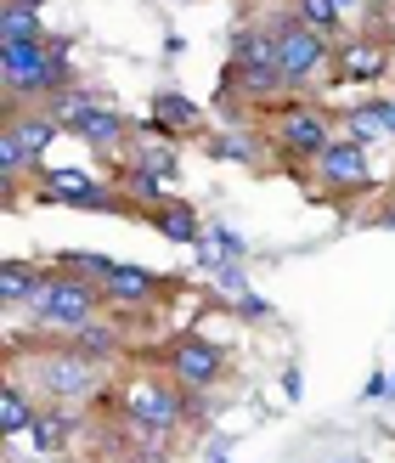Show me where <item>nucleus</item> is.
Here are the masks:
<instances>
[{
    "label": "nucleus",
    "mask_w": 395,
    "mask_h": 463,
    "mask_svg": "<svg viewBox=\"0 0 395 463\" xmlns=\"http://www.w3.org/2000/svg\"><path fill=\"white\" fill-rule=\"evenodd\" d=\"M0 85H6V108H40L45 97L80 85L74 45L68 40H6L0 45Z\"/></svg>",
    "instance_id": "obj_1"
},
{
    "label": "nucleus",
    "mask_w": 395,
    "mask_h": 463,
    "mask_svg": "<svg viewBox=\"0 0 395 463\" xmlns=\"http://www.w3.org/2000/svg\"><path fill=\"white\" fill-rule=\"evenodd\" d=\"M221 97L243 102V108H277V102L294 97L288 80H283V57H277L271 29H260V23L238 29L231 57H226V74H221Z\"/></svg>",
    "instance_id": "obj_2"
},
{
    "label": "nucleus",
    "mask_w": 395,
    "mask_h": 463,
    "mask_svg": "<svg viewBox=\"0 0 395 463\" xmlns=\"http://www.w3.org/2000/svg\"><path fill=\"white\" fill-rule=\"evenodd\" d=\"M108 299H102V283L85 271H68V266H45V277L34 283L29 306H23V317H29V328L45 334V339H62L68 328H80V322L102 317Z\"/></svg>",
    "instance_id": "obj_3"
},
{
    "label": "nucleus",
    "mask_w": 395,
    "mask_h": 463,
    "mask_svg": "<svg viewBox=\"0 0 395 463\" xmlns=\"http://www.w3.org/2000/svg\"><path fill=\"white\" fill-rule=\"evenodd\" d=\"M12 373H23V367H12ZM23 379L40 390V402H57V407H90V402H102L108 362L74 351L68 339H52V345H34L29 373H23Z\"/></svg>",
    "instance_id": "obj_4"
},
{
    "label": "nucleus",
    "mask_w": 395,
    "mask_h": 463,
    "mask_svg": "<svg viewBox=\"0 0 395 463\" xmlns=\"http://www.w3.org/2000/svg\"><path fill=\"white\" fill-rule=\"evenodd\" d=\"M334 136H339V113L322 108V102L288 97V102H277V113H271V153L283 158L288 170H311Z\"/></svg>",
    "instance_id": "obj_5"
},
{
    "label": "nucleus",
    "mask_w": 395,
    "mask_h": 463,
    "mask_svg": "<svg viewBox=\"0 0 395 463\" xmlns=\"http://www.w3.org/2000/svg\"><path fill=\"white\" fill-rule=\"evenodd\" d=\"M113 407H119L113 419H125V424H153V430H175V435H181V424H193V396L165 373V367L125 379Z\"/></svg>",
    "instance_id": "obj_6"
},
{
    "label": "nucleus",
    "mask_w": 395,
    "mask_h": 463,
    "mask_svg": "<svg viewBox=\"0 0 395 463\" xmlns=\"http://www.w3.org/2000/svg\"><path fill=\"white\" fill-rule=\"evenodd\" d=\"M260 29H271V40H277V57H283V80H288V90L299 97V90H311L316 80H328L334 74V34H316V29H306L294 12H283V17H260Z\"/></svg>",
    "instance_id": "obj_7"
},
{
    "label": "nucleus",
    "mask_w": 395,
    "mask_h": 463,
    "mask_svg": "<svg viewBox=\"0 0 395 463\" xmlns=\"http://www.w3.org/2000/svg\"><path fill=\"white\" fill-rule=\"evenodd\" d=\"M165 373L187 390V396H209V390L231 373V356L215 339H203V334H175L165 345Z\"/></svg>",
    "instance_id": "obj_8"
},
{
    "label": "nucleus",
    "mask_w": 395,
    "mask_h": 463,
    "mask_svg": "<svg viewBox=\"0 0 395 463\" xmlns=\"http://www.w3.org/2000/svg\"><path fill=\"white\" fill-rule=\"evenodd\" d=\"M311 175H316V187L322 193H334V198H356V193H367L373 187V147L367 142H356L351 130H339L328 147H322V158L311 165Z\"/></svg>",
    "instance_id": "obj_9"
},
{
    "label": "nucleus",
    "mask_w": 395,
    "mask_h": 463,
    "mask_svg": "<svg viewBox=\"0 0 395 463\" xmlns=\"http://www.w3.org/2000/svg\"><path fill=\"white\" fill-rule=\"evenodd\" d=\"M40 198L45 203H68V210H102V215H125L130 210V198L119 193V181L80 175V170H45L40 175Z\"/></svg>",
    "instance_id": "obj_10"
},
{
    "label": "nucleus",
    "mask_w": 395,
    "mask_h": 463,
    "mask_svg": "<svg viewBox=\"0 0 395 463\" xmlns=\"http://www.w3.org/2000/svg\"><path fill=\"white\" fill-rule=\"evenodd\" d=\"M395 68V40L373 34V29H356V34H339L334 40V80L344 85H373Z\"/></svg>",
    "instance_id": "obj_11"
},
{
    "label": "nucleus",
    "mask_w": 395,
    "mask_h": 463,
    "mask_svg": "<svg viewBox=\"0 0 395 463\" xmlns=\"http://www.w3.org/2000/svg\"><path fill=\"white\" fill-rule=\"evenodd\" d=\"M170 283H165V277H158V271H147V266H113V277H102V299H108V311H147L153 306V299L158 294H165Z\"/></svg>",
    "instance_id": "obj_12"
},
{
    "label": "nucleus",
    "mask_w": 395,
    "mask_h": 463,
    "mask_svg": "<svg viewBox=\"0 0 395 463\" xmlns=\"http://www.w3.org/2000/svg\"><path fill=\"white\" fill-rule=\"evenodd\" d=\"M40 390L23 379V373H6V390H0V435L6 441H23V435L34 430V419H40Z\"/></svg>",
    "instance_id": "obj_13"
},
{
    "label": "nucleus",
    "mask_w": 395,
    "mask_h": 463,
    "mask_svg": "<svg viewBox=\"0 0 395 463\" xmlns=\"http://www.w3.org/2000/svg\"><path fill=\"white\" fill-rule=\"evenodd\" d=\"M74 435H80V407H57V402H45V407H40V419H34V430H29L34 458H68Z\"/></svg>",
    "instance_id": "obj_14"
},
{
    "label": "nucleus",
    "mask_w": 395,
    "mask_h": 463,
    "mask_svg": "<svg viewBox=\"0 0 395 463\" xmlns=\"http://www.w3.org/2000/svg\"><path fill=\"white\" fill-rule=\"evenodd\" d=\"M130 130H136V125L125 119L119 108H108V102H97V108H90V113H80V125L68 130V136H74V142H85L90 153H119Z\"/></svg>",
    "instance_id": "obj_15"
},
{
    "label": "nucleus",
    "mask_w": 395,
    "mask_h": 463,
    "mask_svg": "<svg viewBox=\"0 0 395 463\" xmlns=\"http://www.w3.org/2000/svg\"><path fill=\"white\" fill-rule=\"evenodd\" d=\"M147 221H153L158 238H170V243H181V249H198V243H203V221H198V210H193L187 198L158 203V210H153Z\"/></svg>",
    "instance_id": "obj_16"
},
{
    "label": "nucleus",
    "mask_w": 395,
    "mask_h": 463,
    "mask_svg": "<svg viewBox=\"0 0 395 463\" xmlns=\"http://www.w3.org/2000/svg\"><path fill=\"white\" fill-rule=\"evenodd\" d=\"M153 119L165 125L175 142H187V136L203 130V108L193 97H181V90H158V97H153Z\"/></svg>",
    "instance_id": "obj_17"
},
{
    "label": "nucleus",
    "mask_w": 395,
    "mask_h": 463,
    "mask_svg": "<svg viewBox=\"0 0 395 463\" xmlns=\"http://www.w3.org/2000/svg\"><path fill=\"white\" fill-rule=\"evenodd\" d=\"M113 181H119V193L130 198V210H158V203H170V187H165V175H158V170H147V165H136V158H130V165L119 170V175H113Z\"/></svg>",
    "instance_id": "obj_18"
},
{
    "label": "nucleus",
    "mask_w": 395,
    "mask_h": 463,
    "mask_svg": "<svg viewBox=\"0 0 395 463\" xmlns=\"http://www.w3.org/2000/svg\"><path fill=\"white\" fill-rule=\"evenodd\" d=\"M74 351H85V356H97V362H113L125 351V339H119V328L113 322H102V317H90V322H80V328H68L62 334Z\"/></svg>",
    "instance_id": "obj_19"
},
{
    "label": "nucleus",
    "mask_w": 395,
    "mask_h": 463,
    "mask_svg": "<svg viewBox=\"0 0 395 463\" xmlns=\"http://www.w3.org/2000/svg\"><path fill=\"white\" fill-rule=\"evenodd\" d=\"M339 130H351L356 142H367V147H384V142H390L384 113H379V102H373V97H362L356 108H344V113H339Z\"/></svg>",
    "instance_id": "obj_20"
},
{
    "label": "nucleus",
    "mask_w": 395,
    "mask_h": 463,
    "mask_svg": "<svg viewBox=\"0 0 395 463\" xmlns=\"http://www.w3.org/2000/svg\"><path fill=\"white\" fill-rule=\"evenodd\" d=\"M29 170L40 175V158L23 147L12 130H0V181H6V198H17V187H23V175H29Z\"/></svg>",
    "instance_id": "obj_21"
},
{
    "label": "nucleus",
    "mask_w": 395,
    "mask_h": 463,
    "mask_svg": "<svg viewBox=\"0 0 395 463\" xmlns=\"http://www.w3.org/2000/svg\"><path fill=\"white\" fill-rule=\"evenodd\" d=\"M40 277H45V266H29V260H6V266H0V299H6V311L29 306V294H34Z\"/></svg>",
    "instance_id": "obj_22"
},
{
    "label": "nucleus",
    "mask_w": 395,
    "mask_h": 463,
    "mask_svg": "<svg viewBox=\"0 0 395 463\" xmlns=\"http://www.w3.org/2000/svg\"><path fill=\"white\" fill-rule=\"evenodd\" d=\"M6 40H52V34H45V12L6 0V6H0V45H6Z\"/></svg>",
    "instance_id": "obj_23"
},
{
    "label": "nucleus",
    "mask_w": 395,
    "mask_h": 463,
    "mask_svg": "<svg viewBox=\"0 0 395 463\" xmlns=\"http://www.w3.org/2000/svg\"><path fill=\"white\" fill-rule=\"evenodd\" d=\"M97 102H102L97 90H85V85H68V90H57V97H45L40 108L52 113V119H57L62 130H74V125H80V113H90Z\"/></svg>",
    "instance_id": "obj_24"
},
{
    "label": "nucleus",
    "mask_w": 395,
    "mask_h": 463,
    "mask_svg": "<svg viewBox=\"0 0 395 463\" xmlns=\"http://www.w3.org/2000/svg\"><path fill=\"white\" fill-rule=\"evenodd\" d=\"M299 23H306V29H316V34H344V12L334 6V0H294V6H288Z\"/></svg>",
    "instance_id": "obj_25"
},
{
    "label": "nucleus",
    "mask_w": 395,
    "mask_h": 463,
    "mask_svg": "<svg viewBox=\"0 0 395 463\" xmlns=\"http://www.w3.org/2000/svg\"><path fill=\"white\" fill-rule=\"evenodd\" d=\"M249 243L238 238L231 226H203V243H198V260H243Z\"/></svg>",
    "instance_id": "obj_26"
},
{
    "label": "nucleus",
    "mask_w": 395,
    "mask_h": 463,
    "mask_svg": "<svg viewBox=\"0 0 395 463\" xmlns=\"http://www.w3.org/2000/svg\"><path fill=\"white\" fill-rule=\"evenodd\" d=\"M209 158H226V165H260V147L238 130H215L209 136Z\"/></svg>",
    "instance_id": "obj_27"
},
{
    "label": "nucleus",
    "mask_w": 395,
    "mask_h": 463,
    "mask_svg": "<svg viewBox=\"0 0 395 463\" xmlns=\"http://www.w3.org/2000/svg\"><path fill=\"white\" fill-rule=\"evenodd\" d=\"M203 271H209V283H215V294H226V299H243L249 294L243 260H203Z\"/></svg>",
    "instance_id": "obj_28"
},
{
    "label": "nucleus",
    "mask_w": 395,
    "mask_h": 463,
    "mask_svg": "<svg viewBox=\"0 0 395 463\" xmlns=\"http://www.w3.org/2000/svg\"><path fill=\"white\" fill-rule=\"evenodd\" d=\"M57 266H68V271H85V277H97V283H102V277H113V266H119V260H108V254H62V260Z\"/></svg>",
    "instance_id": "obj_29"
},
{
    "label": "nucleus",
    "mask_w": 395,
    "mask_h": 463,
    "mask_svg": "<svg viewBox=\"0 0 395 463\" xmlns=\"http://www.w3.org/2000/svg\"><path fill=\"white\" fill-rule=\"evenodd\" d=\"M231 306H238V317L243 322H277V311H271V299H260V294H243V299H231Z\"/></svg>",
    "instance_id": "obj_30"
},
{
    "label": "nucleus",
    "mask_w": 395,
    "mask_h": 463,
    "mask_svg": "<svg viewBox=\"0 0 395 463\" xmlns=\"http://www.w3.org/2000/svg\"><path fill=\"white\" fill-rule=\"evenodd\" d=\"M283 396H288V402L306 396V373H299V367H283Z\"/></svg>",
    "instance_id": "obj_31"
},
{
    "label": "nucleus",
    "mask_w": 395,
    "mask_h": 463,
    "mask_svg": "<svg viewBox=\"0 0 395 463\" xmlns=\"http://www.w3.org/2000/svg\"><path fill=\"white\" fill-rule=\"evenodd\" d=\"M390 396V373H373L367 379V402H384Z\"/></svg>",
    "instance_id": "obj_32"
},
{
    "label": "nucleus",
    "mask_w": 395,
    "mask_h": 463,
    "mask_svg": "<svg viewBox=\"0 0 395 463\" xmlns=\"http://www.w3.org/2000/svg\"><path fill=\"white\" fill-rule=\"evenodd\" d=\"M379 113H384V130H390V142H395V97H373Z\"/></svg>",
    "instance_id": "obj_33"
},
{
    "label": "nucleus",
    "mask_w": 395,
    "mask_h": 463,
    "mask_svg": "<svg viewBox=\"0 0 395 463\" xmlns=\"http://www.w3.org/2000/svg\"><path fill=\"white\" fill-rule=\"evenodd\" d=\"M334 6H339L344 17H351V12H362V6H367V0H334Z\"/></svg>",
    "instance_id": "obj_34"
},
{
    "label": "nucleus",
    "mask_w": 395,
    "mask_h": 463,
    "mask_svg": "<svg viewBox=\"0 0 395 463\" xmlns=\"http://www.w3.org/2000/svg\"><path fill=\"white\" fill-rule=\"evenodd\" d=\"M17 6H40V12H45V0H17Z\"/></svg>",
    "instance_id": "obj_35"
},
{
    "label": "nucleus",
    "mask_w": 395,
    "mask_h": 463,
    "mask_svg": "<svg viewBox=\"0 0 395 463\" xmlns=\"http://www.w3.org/2000/svg\"><path fill=\"white\" fill-rule=\"evenodd\" d=\"M367 6H384V12H390V6H395V0H367Z\"/></svg>",
    "instance_id": "obj_36"
},
{
    "label": "nucleus",
    "mask_w": 395,
    "mask_h": 463,
    "mask_svg": "<svg viewBox=\"0 0 395 463\" xmlns=\"http://www.w3.org/2000/svg\"><path fill=\"white\" fill-rule=\"evenodd\" d=\"M390 40H395V6H390Z\"/></svg>",
    "instance_id": "obj_37"
},
{
    "label": "nucleus",
    "mask_w": 395,
    "mask_h": 463,
    "mask_svg": "<svg viewBox=\"0 0 395 463\" xmlns=\"http://www.w3.org/2000/svg\"><path fill=\"white\" fill-rule=\"evenodd\" d=\"M209 463H231V458H221V452H215V458H209Z\"/></svg>",
    "instance_id": "obj_38"
},
{
    "label": "nucleus",
    "mask_w": 395,
    "mask_h": 463,
    "mask_svg": "<svg viewBox=\"0 0 395 463\" xmlns=\"http://www.w3.org/2000/svg\"><path fill=\"white\" fill-rule=\"evenodd\" d=\"M334 463H362V458H334Z\"/></svg>",
    "instance_id": "obj_39"
},
{
    "label": "nucleus",
    "mask_w": 395,
    "mask_h": 463,
    "mask_svg": "<svg viewBox=\"0 0 395 463\" xmlns=\"http://www.w3.org/2000/svg\"><path fill=\"white\" fill-rule=\"evenodd\" d=\"M384 226H395V210H390V215H384Z\"/></svg>",
    "instance_id": "obj_40"
},
{
    "label": "nucleus",
    "mask_w": 395,
    "mask_h": 463,
    "mask_svg": "<svg viewBox=\"0 0 395 463\" xmlns=\"http://www.w3.org/2000/svg\"><path fill=\"white\" fill-rule=\"evenodd\" d=\"M390 396H395V373H390Z\"/></svg>",
    "instance_id": "obj_41"
},
{
    "label": "nucleus",
    "mask_w": 395,
    "mask_h": 463,
    "mask_svg": "<svg viewBox=\"0 0 395 463\" xmlns=\"http://www.w3.org/2000/svg\"><path fill=\"white\" fill-rule=\"evenodd\" d=\"M6 463H17V458H6Z\"/></svg>",
    "instance_id": "obj_42"
}]
</instances>
